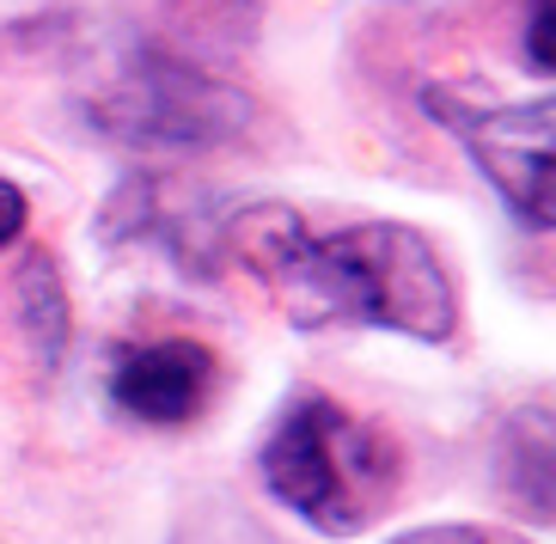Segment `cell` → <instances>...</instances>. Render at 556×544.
<instances>
[{"label":"cell","mask_w":556,"mask_h":544,"mask_svg":"<svg viewBox=\"0 0 556 544\" xmlns=\"http://www.w3.org/2000/svg\"><path fill=\"white\" fill-rule=\"evenodd\" d=\"M239 264L276 294L294 325H367L416 343H453L458 288L434 239L404 220H355L312 232L288 202H251L227 220Z\"/></svg>","instance_id":"1"},{"label":"cell","mask_w":556,"mask_h":544,"mask_svg":"<svg viewBox=\"0 0 556 544\" xmlns=\"http://www.w3.org/2000/svg\"><path fill=\"white\" fill-rule=\"evenodd\" d=\"M263 483L325 539H355L397 502V441L325 392H300L263 441Z\"/></svg>","instance_id":"2"},{"label":"cell","mask_w":556,"mask_h":544,"mask_svg":"<svg viewBox=\"0 0 556 544\" xmlns=\"http://www.w3.org/2000/svg\"><path fill=\"white\" fill-rule=\"evenodd\" d=\"M92 123L116 148H227L251 129V99L178 55H135L111 92L92 99Z\"/></svg>","instance_id":"3"},{"label":"cell","mask_w":556,"mask_h":544,"mask_svg":"<svg viewBox=\"0 0 556 544\" xmlns=\"http://www.w3.org/2000/svg\"><path fill=\"white\" fill-rule=\"evenodd\" d=\"M422 111L441 116L446 129L465 141L477 172L502 190V202L526 227L551 232L556 220V111L551 99H477L458 86H428Z\"/></svg>","instance_id":"4"},{"label":"cell","mask_w":556,"mask_h":544,"mask_svg":"<svg viewBox=\"0 0 556 544\" xmlns=\"http://www.w3.org/2000/svg\"><path fill=\"white\" fill-rule=\"evenodd\" d=\"M220 362L197 337H160V343H129L111 362V397L116 410L148 422V429H184L208 410Z\"/></svg>","instance_id":"5"},{"label":"cell","mask_w":556,"mask_h":544,"mask_svg":"<svg viewBox=\"0 0 556 544\" xmlns=\"http://www.w3.org/2000/svg\"><path fill=\"white\" fill-rule=\"evenodd\" d=\"M18 294H25V330H31V349L43 362H62V343H67V300H62V276L43 251L25 257L18 269Z\"/></svg>","instance_id":"6"},{"label":"cell","mask_w":556,"mask_h":544,"mask_svg":"<svg viewBox=\"0 0 556 544\" xmlns=\"http://www.w3.org/2000/svg\"><path fill=\"white\" fill-rule=\"evenodd\" d=\"M526 62L551 74L556 67V50H551V0H532V18H526Z\"/></svg>","instance_id":"7"},{"label":"cell","mask_w":556,"mask_h":544,"mask_svg":"<svg viewBox=\"0 0 556 544\" xmlns=\"http://www.w3.org/2000/svg\"><path fill=\"white\" fill-rule=\"evenodd\" d=\"M25 220H31V202H25V190L0 178V251L25 239Z\"/></svg>","instance_id":"8"},{"label":"cell","mask_w":556,"mask_h":544,"mask_svg":"<svg viewBox=\"0 0 556 544\" xmlns=\"http://www.w3.org/2000/svg\"><path fill=\"white\" fill-rule=\"evenodd\" d=\"M397 544H495L490 532H477V527H428V532H409V539Z\"/></svg>","instance_id":"9"}]
</instances>
